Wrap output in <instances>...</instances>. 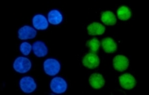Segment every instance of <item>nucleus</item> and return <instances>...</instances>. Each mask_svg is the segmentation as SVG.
I'll use <instances>...</instances> for the list:
<instances>
[{"mask_svg":"<svg viewBox=\"0 0 149 95\" xmlns=\"http://www.w3.org/2000/svg\"><path fill=\"white\" fill-rule=\"evenodd\" d=\"M86 46L89 47L90 51L92 52H97L99 51V48L100 46V42L99 41L98 39H92L91 40L87 41Z\"/></svg>","mask_w":149,"mask_h":95,"instance_id":"obj_17","label":"nucleus"},{"mask_svg":"<svg viewBox=\"0 0 149 95\" xmlns=\"http://www.w3.org/2000/svg\"><path fill=\"white\" fill-rule=\"evenodd\" d=\"M87 30L90 35H100L104 33L105 27L100 23H92L88 26Z\"/></svg>","mask_w":149,"mask_h":95,"instance_id":"obj_12","label":"nucleus"},{"mask_svg":"<svg viewBox=\"0 0 149 95\" xmlns=\"http://www.w3.org/2000/svg\"><path fill=\"white\" fill-rule=\"evenodd\" d=\"M117 15L120 20H128L132 16V13L129 8L126 6H121L120 8H118Z\"/></svg>","mask_w":149,"mask_h":95,"instance_id":"obj_16","label":"nucleus"},{"mask_svg":"<svg viewBox=\"0 0 149 95\" xmlns=\"http://www.w3.org/2000/svg\"><path fill=\"white\" fill-rule=\"evenodd\" d=\"M14 68L19 73H25L31 70V62L29 59L25 57H18L14 62Z\"/></svg>","mask_w":149,"mask_h":95,"instance_id":"obj_1","label":"nucleus"},{"mask_svg":"<svg viewBox=\"0 0 149 95\" xmlns=\"http://www.w3.org/2000/svg\"><path fill=\"white\" fill-rule=\"evenodd\" d=\"M44 70L47 75L50 76H55L56 75L61 68V66L58 61L56 59H47L44 62Z\"/></svg>","mask_w":149,"mask_h":95,"instance_id":"obj_2","label":"nucleus"},{"mask_svg":"<svg viewBox=\"0 0 149 95\" xmlns=\"http://www.w3.org/2000/svg\"><path fill=\"white\" fill-rule=\"evenodd\" d=\"M114 68L118 71H123L127 69L129 66V60L125 55H118L113 59Z\"/></svg>","mask_w":149,"mask_h":95,"instance_id":"obj_5","label":"nucleus"},{"mask_svg":"<svg viewBox=\"0 0 149 95\" xmlns=\"http://www.w3.org/2000/svg\"><path fill=\"white\" fill-rule=\"evenodd\" d=\"M63 21V15L58 10H52L48 14V22L52 24H58Z\"/></svg>","mask_w":149,"mask_h":95,"instance_id":"obj_15","label":"nucleus"},{"mask_svg":"<svg viewBox=\"0 0 149 95\" xmlns=\"http://www.w3.org/2000/svg\"><path fill=\"white\" fill-rule=\"evenodd\" d=\"M67 87L66 81L62 78L56 77L51 82V89L55 94H63L67 90Z\"/></svg>","mask_w":149,"mask_h":95,"instance_id":"obj_4","label":"nucleus"},{"mask_svg":"<svg viewBox=\"0 0 149 95\" xmlns=\"http://www.w3.org/2000/svg\"><path fill=\"white\" fill-rule=\"evenodd\" d=\"M19 86L21 90L26 94H31L36 89V83L31 77H24L21 78L19 81Z\"/></svg>","mask_w":149,"mask_h":95,"instance_id":"obj_3","label":"nucleus"},{"mask_svg":"<svg viewBox=\"0 0 149 95\" xmlns=\"http://www.w3.org/2000/svg\"><path fill=\"white\" fill-rule=\"evenodd\" d=\"M101 20L106 25H114L116 24V18L114 13L110 11H105L101 14Z\"/></svg>","mask_w":149,"mask_h":95,"instance_id":"obj_14","label":"nucleus"},{"mask_svg":"<svg viewBox=\"0 0 149 95\" xmlns=\"http://www.w3.org/2000/svg\"><path fill=\"white\" fill-rule=\"evenodd\" d=\"M102 47L106 53H113L117 50V45L111 38H104L102 40Z\"/></svg>","mask_w":149,"mask_h":95,"instance_id":"obj_13","label":"nucleus"},{"mask_svg":"<svg viewBox=\"0 0 149 95\" xmlns=\"http://www.w3.org/2000/svg\"><path fill=\"white\" fill-rule=\"evenodd\" d=\"M36 35V31L30 26H24L19 31V38L20 40L33 39Z\"/></svg>","mask_w":149,"mask_h":95,"instance_id":"obj_8","label":"nucleus"},{"mask_svg":"<svg viewBox=\"0 0 149 95\" xmlns=\"http://www.w3.org/2000/svg\"><path fill=\"white\" fill-rule=\"evenodd\" d=\"M32 48H33L35 55L38 57H43V56L47 55L48 53V49H47L46 44L40 40L35 42Z\"/></svg>","mask_w":149,"mask_h":95,"instance_id":"obj_9","label":"nucleus"},{"mask_svg":"<svg viewBox=\"0 0 149 95\" xmlns=\"http://www.w3.org/2000/svg\"><path fill=\"white\" fill-rule=\"evenodd\" d=\"M33 25L36 30H46L48 28V20L45 16L37 15L33 18Z\"/></svg>","mask_w":149,"mask_h":95,"instance_id":"obj_11","label":"nucleus"},{"mask_svg":"<svg viewBox=\"0 0 149 95\" xmlns=\"http://www.w3.org/2000/svg\"><path fill=\"white\" fill-rule=\"evenodd\" d=\"M89 83L95 89H99L104 87L105 82L103 76L100 73H93L89 77Z\"/></svg>","mask_w":149,"mask_h":95,"instance_id":"obj_10","label":"nucleus"},{"mask_svg":"<svg viewBox=\"0 0 149 95\" xmlns=\"http://www.w3.org/2000/svg\"><path fill=\"white\" fill-rule=\"evenodd\" d=\"M119 81H120V86L125 89H132L136 86V83L135 78L129 73L121 75L119 78Z\"/></svg>","mask_w":149,"mask_h":95,"instance_id":"obj_7","label":"nucleus"},{"mask_svg":"<svg viewBox=\"0 0 149 95\" xmlns=\"http://www.w3.org/2000/svg\"><path fill=\"white\" fill-rule=\"evenodd\" d=\"M31 45L28 42H23L21 45H20V51L23 53V55H28L31 51Z\"/></svg>","mask_w":149,"mask_h":95,"instance_id":"obj_18","label":"nucleus"},{"mask_svg":"<svg viewBox=\"0 0 149 95\" xmlns=\"http://www.w3.org/2000/svg\"><path fill=\"white\" fill-rule=\"evenodd\" d=\"M83 65L89 69H94L100 65V58L94 53H88L83 59Z\"/></svg>","mask_w":149,"mask_h":95,"instance_id":"obj_6","label":"nucleus"}]
</instances>
